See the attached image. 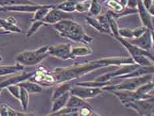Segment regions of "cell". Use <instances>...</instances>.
<instances>
[{
  "instance_id": "cell-28",
  "label": "cell",
  "mask_w": 154,
  "mask_h": 116,
  "mask_svg": "<svg viewBox=\"0 0 154 116\" xmlns=\"http://www.w3.org/2000/svg\"><path fill=\"white\" fill-rule=\"evenodd\" d=\"M105 5L112 9V11L115 13H119L125 9V6L122 5L119 1L116 0H108L105 3Z\"/></svg>"
},
{
  "instance_id": "cell-10",
  "label": "cell",
  "mask_w": 154,
  "mask_h": 116,
  "mask_svg": "<svg viewBox=\"0 0 154 116\" xmlns=\"http://www.w3.org/2000/svg\"><path fill=\"white\" fill-rule=\"evenodd\" d=\"M115 39L118 40L119 41H120V43L128 50V51L132 56V58L135 57V56H137L143 55L147 56L148 58L151 59L152 61H153V55H152L151 53H149V52L146 51V50H143L141 48L138 47V46L132 44V43H130L129 41H127L125 38H123L120 36H116Z\"/></svg>"
},
{
  "instance_id": "cell-42",
  "label": "cell",
  "mask_w": 154,
  "mask_h": 116,
  "mask_svg": "<svg viewBox=\"0 0 154 116\" xmlns=\"http://www.w3.org/2000/svg\"><path fill=\"white\" fill-rule=\"evenodd\" d=\"M3 61V57L2 56H0V62H2Z\"/></svg>"
},
{
  "instance_id": "cell-8",
  "label": "cell",
  "mask_w": 154,
  "mask_h": 116,
  "mask_svg": "<svg viewBox=\"0 0 154 116\" xmlns=\"http://www.w3.org/2000/svg\"><path fill=\"white\" fill-rule=\"evenodd\" d=\"M72 48V45L69 43L52 45L48 46V54L63 60L72 59L71 55Z\"/></svg>"
},
{
  "instance_id": "cell-26",
  "label": "cell",
  "mask_w": 154,
  "mask_h": 116,
  "mask_svg": "<svg viewBox=\"0 0 154 116\" xmlns=\"http://www.w3.org/2000/svg\"><path fill=\"white\" fill-rule=\"evenodd\" d=\"M61 84L62 85L58 86V87L54 90V92L52 97V102L54 100H55L56 98L60 97V96H62V94H64V93H66V92L69 91V89L72 88L71 84H69L68 82H66V83L63 82V83H61Z\"/></svg>"
},
{
  "instance_id": "cell-38",
  "label": "cell",
  "mask_w": 154,
  "mask_h": 116,
  "mask_svg": "<svg viewBox=\"0 0 154 116\" xmlns=\"http://www.w3.org/2000/svg\"><path fill=\"white\" fill-rule=\"evenodd\" d=\"M147 29H148V28H146V27H138V28H136L134 30H132L133 39L139 37V36H140L142 34L144 33V32Z\"/></svg>"
},
{
  "instance_id": "cell-22",
  "label": "cell",
  "mask_w": 154,
  "mask_h": 116,
  "mask_svg": "<svg viewBox=\"0 0 154 116\" xmlns=\"http://www.w3.org/2000/svg\"><path fill=\"white\" fill-rule=\"evenodd\" d=\"M89 105L88 104H87L83 99L80 98L78 96L71 95L69 96L68 102L66 103V107L68 108H80L83 106Z\"/></svg>"
},
{
  "instance_id": "cell-19",
  "label": "cell",
  "mask_w": 154,
  "mask_h": 116,
  "mask_svg": "<svg viewBox=\"0 0 154 116\" xmlns=\"http://www.w3.org/2000/svg\"><path fill=\"white\" fill-rule=\"evenodd\" d=\"M55 6L56 5H42L41 8H38L35 12V15L33 16V18L31 19V21L32 22L36 21H42L48 13L50 9L54 8Z\"/></svg>"
},
{
  "instance_id": "cell-30",
  "label": "cell",
  "mask_w": 154,
  "mask_h": 116,
  "mask_svg": "<svg viewBox=\"0 0 154 116\" xmlns=\"http://www.w3.org/2000/svg\"><path fill=\"white\" fill-rule=\"evenodd\" d=\"M89 11L93 16L97 17L99 15L102 11V6L98 2V0H92Z\"/></svg>"
},
{
  "instance_id": "cell-16",
  "label": "cell",
  "mask_w": 154,
  "mask_h": 116,
  "mask_svg": "<svg viewBox=\"0 0 154 116\" xmlns=\"http://www.w3.org/2000/svg\"><path fill=\"white\" fill-rule=\"evenodd\" d=\"M69 94H70L69 91L66 92L62 96H60V97L56 98L55 100L53 101V105L51 109V113H54V112L58 111L60 110V109H61L65 107L66 105V103L68 102L70 96Z\"/></svg>"
},
{
  "instance_id": "cell-36",
  "label": "cell",
  "mask_w": 154,
  "mask_h": 116,
  "mask_svg": "<svg viewBox=\"0 0 154 116\" xmlns=\"http://www.w3.org/2000/svg\"><path fill=\"white\" fill-rule=\"evenodd\" d=\"M142 3L146 9L148 10L149 14L152 16L154 15V5H153V0H143Z\"/></svg>"
},
{
  "instance_id": "cell-5",
  "label": "cell",
  "mask_w": 154,
  "mask_h": 116,
  "mask_svg": "<svg viewBox=\"0 0 154 116\" xmlns=\"http://www.w3.org/2000/svg\"><path fill=\"white\" fill-rule=\"evenodd\" d=\"M126 108H132L141 115H153V98L145 99H133L123 104Z\"/></svg>"
},
{
  "instance_id": "cell-43",
  "label": "cell",
  "mask_w": 154,
  "mask_h": 116,
  "mask_svg": "<svg viewBox=\"0 0 154 116\" xmlns=\"http://www.w3.org/2000/svg\"><path fill=\"white\" fill-rule=\"evenodd\" d=\"M2 89H3V88H0V94H1V93H2Z\"/></svg>"
},
{
  "instance_id": "cell-9",
  "label": "cell",
  "mask_w": 154,
  "mask_h": 116,
  "mask_svg": "<svg viewBox=\"0 0 154 116\" xmlns=\"http://www.w3.org/2000/svg\"><path fill=\"white\" fill-rule=\"evenodd\" d=\"M140 65L136 64H125L123 65L122 67H120L119 69L116 70L115 72H110L108 74H104L103 76H99V77L97 78L94 80L99 81V82H106L110 80L111 79H114L116 77H118L121 75H125L128 74V73L131 72L132 71H134L136 68L140 67Z\"/></svg>"
},
{
  "instance_id": "cell-17",
  "label": "cell",
  "mask_w": 154,
  "mask_h": 116,
  "mask_svg": "<svg viewBox=\"0 0 154 116\" xmlns=\"http://www.w3.org/2000/svg\"><path fill=\"white\" fill-rule=\"evenodd\" d=\"M21 87L25 88L29 94H38L42 91L41 85L31 80H25L18 84Z\"/></svg>"
},
{
  "instance_id": "cell-34",
  "label": "cell",
  "mask_w": 154,
  "mask_h": 116,
  "mask_svg": "<svg viewBox=\"0 0 154 116\" xmlns=\"http://www.w3.org/2000/svg\"><path fill=\"white\" fill-rule=\"evenodd\" d=\"M98 115V114H95V112L92 110L89 105L83 106V107L80 108L79 109V115L86 116V115Z\"/></svg>"
},
{
  "instance_id": "cell-2",
  "label": "cell",
  "mask_w": 154,
  "mask_h": 116,
  "mask_svg": "<svg viewBox=\"0 0 154 116\" xmlns=\"http://www.w3.org/2000/svg\"><path fill=\"white\" fill-rule=\"evenodd\" d=\"M53 27L62 37L73 41L83 42V44H89L93 41V38L87 34L83 27L71 19H62L53 24Z\"/></svg>"
},
{
  "instance_id": "cell-23",
  "label": "cell",
  "mask_w": 154,
  "mask_h": 116,
  "mask_svg": "<svg viewBox=\"0 0 154 116\" xmlns=\"http://www.w3.org/2000/svg\"><path fill=\"white\" fill-rule=\"evenodd\" d=\"M0 26H1L2 28L4 29L5 31H8L9 33H22V30L20 29L17 25L9 21L7 19H5L0 18Z\"/></svg>"
},
{
  "instance_id": "cell-1",
  "label": "cell",
  "mask_w": 154,
  "mask_h": 116,
  "mask_svg": "<svg viewBox=\"0 0 154 116\" xmlns=\"http://www.w3.org/2000/svg\"><path fill=\"white\" fill-rule=\"evenodd\" d=\"M134 63L132 57L105 58L95 60L85 64H75L66 68H56L52 72V74L56 80V83L61 84L88 74L95 69L111 65H124Z\"/></svg>"
},
{
  "instance_id": "cell-39",
  "label": "cell",
  "mask_w": 154,
  "mask_h": 116,
  "mask_svg": "<svg viewBox=\"0 0 154 116\" xmlns=\"http://www.w3.org/2000/svg\"><path fill=\"white\" fill-rule=\"evenodd\" d=\"M138 4V0H128L126 3V6L129 8L136 9Z\"/></svg>"
},
{
  "instance_id": "cell-33",
  "label": "cell",
  "mask_w": 154,
  "mask_h": 116,
  "mask_svg": "<svg viewBox=\"0 0 154 116\" xmlns=\"http://www.w3.org/2000/svg\"><path fill=\"white\" fill-rule=\"evenodd\" d=\"M90 0H87L82 2L78 3L75 5V11L79 13H84L88 11L90 8L91 3L89 2Z\"/></svg>"
},
{
  "instance_id": "cell-44",
  "label": "cell",
  "mask_w": 154,
  "mask_h": 116,
  "mask_svg": "<svg viewBox=\"0 0 154 116\" xmlns=\"http://www.w3.org/2000/svg\"><path fill=\"white\" fill-rule=\"evenodd\" d=\"M106 1H108V0H102V2H105Z\"/></svg>"
},
{
  "instance_id": "cell-12",
  "label": "cell",
  "mask_w": 154,
  "mask_h": 116,
  "mask_svg": "<svg viewBox=\"0 0 154 116\" xmlns=\"http://www.w3.org/2000/svg\"><path fill=\"white\" fill-rule=\"evenodd\" d=\"M130 42L146 51L151 49L153 45L151 30L148 29L143 34L138 38L133 39Z\"/></svg>"
},
{
  "instance_id": "cell-21",
  "label": "cell",
  "mask_w": 154,
  "mask_h": 116,
  "mask_svg": "<svg viewBox=\"0 0 154 116\" xmlns=\"http://www.w3.org/2000/svg\"><path fill=\"white\" fill-rule=\"evenodd\" d=\"M93 51L88 46H78V47H72L71 55L72 59L79 56H85L91 55Z\"/></svg>"
},
{
  "instance_id": "cell-40",
  "label": "cell",
  "mask_w": 154,
  "mask_h": 116,
  "mask_svg": "<svg viewBox=\"0 0 154 116\" xmlns=\"http://www.w3.org/2000/svg\"><path fill=\"white\" fill-rule=\"evenodd\" d=\"M127 1L128 0H119V2L121 3V4L124 6H126V3H127Z\"/></svg>"
},
{
  "instance_id": "cell-7",
  "label": "cell",
  "mask_w": 154,
  "mask_h": 116,
  "mask_svg": "<svg viewBox=\"0 0 154 116\" xmlns=\"http://www.w3.org/2000/svg\"><path fill=\"white\" fill-rule=\"evenodd\" d=\"M30 80L37 83L39 85L51 86L56 83V80L52 73H50L47 69L41 66L30 78Z\"/></svg>"
},
{
  "instance_id": "cell-41",
  "label": "cell",
  "mask_w": 154,
  "mask_h": 116,
  "mask_svg": "<svg viewBox=\"0 0 154 116\" xmlns=\"http://www.w3.org/2000/svg\"><path fill=\"white\" fill-rule=\"evenodd\" d=\"M72 1L74 2L76 4L78 3H79V2H84V1H87V0H72Z\"/></svg>"
},
{
  "instance_id": "cell-6",
  "label": "cell",
  "mask_w": 154,
  "mask_h": 116,
  "mask_svg": "<svg viewBox=\"0 0 154 116\" xmlns=\"http://www.w3.org/2000/svg\"><path fill=\"white\" fill-rule=\"evenodd\" d=\"M69 92L71 95L78 96L83 99H87L93 98L101 94L103 89L98 87H88L78 85L71 88Z\"/></svg>"
},
{
  "instance_id": "cell-20",
  "label": "cell",
  "mask_w": 154,
  "mask_h": 116,
  "mask_svg": "<svg viewBox=\"0 0 154 116\" xmlns=\"http://www.w3.org/2000/svg\"><path fill=\"white\" fill-rule=\"evenodd\" d=\"M29 114L25 113L15 111L5 103L0 105V115L1 116H19V115H28Z\"/></svg>"
},
{
  "instance_id": "cell-4",
  "label": "cell",
  "mask_w": 154,
  "mask_h": 116,
  "mask_svg": "<svg viewBox=\"0 0 154 116\" xmlns=\"http://www.w3.org/2000/svg\"><path fill=\"white\" fill-rule=\"evenodd\" d=\"M48 45L43 46L35 51H24L16 56V61L23 66L36 65L41 63L48 54Z\"/></svg>"
},
{
  "instance_id": "cell-13",
  "label": "cell",
  "mask_w": 154,
  "mask_h": 116,
  "mask_svg": "<svg viewBox=\"0 0 154 116\" xmlns=\"http://www.w3.org/2000/svg\"><path fill=\"white\" fill-rule=\"evenodd\" d=\"M38 4H20L9 6H4L0 8V11H17V12H35L41 7Z\"/></svg>"
},
{
  "instance_id": "cell-15",
  "label": "cell",
  "mask_w": 154,
  "mask_h": 116,
  "mask_svg": "<svg viewBox=\"0 0 154 116\" xmlns=\"http://www.w3.org/2000/svg\"><path fill=\"white\" fill-rule=\"evenodd\" d=\"M137 11H138L140 17L141 19V21L142 23L146 27L150 30L153 31V23L151 19V15L148 11V10L146 9V8L143 5L142 0H138V4H137Z\"/></svg>"
},
{
  "instance_id": "cell-32",
  "label": "cell",
  "mask_w": 154,
  "mask_h": 116,
  "mask_svg": "<svg viewBox=\"0 0 154 116\" xmlns=\"http://www.w3.org/2000/svg\"><path fill=\"white\" fill-rule=\"evenodd\" d=\"M45 25H46L45 23L42 21H33L32 25L29 29L27 33H26V36H27V37H30V36H31L32 35H34L35 33L38 31L41 26Z\"/></svg>"
},
{
  "instance_id": "cell-25",
  "label": "cell",
  "mask_w": 154,
  "mask_h": 116,
  "mask_svg": "<svg viewBox=\"0 0 154 116\" xmlns=\"http://www.w3.org/2000/svg\"><path fill=\"white\" fill-rule=\"evenodd\" d=\"M75 5L76 3L72 0H66L60 4L56 5V8L64 12L70 13L75 11Z\"/></svg>"
},
{
  "instance_id": "cell-14",
  "label": "cell",
  "mask_w": 154,
  "mask_h": 116,
  "mask_svg": "<svg viewBox=\"0 0 154 116\" xmlns=\"http://www.w3.org/2000/svg\"><path fill=\"white\" fill-rule=\"evenodd\" d=\"M35 72H29V73H23L21 74L14 75L12 76L11 77L4 80L3 82L0 83V88H5L8 87L9 86L11 85H15L18 84L23 81H25L26 80L30 79L32 76L34 75Z\"/></svg>"
},
{
  "instance_id": "cell-45",
  "label": "cell",
  "mask_w": 154,
  "mask_h": 116,
  "mask_svg": "<svg viewBox=\"0 0 154 116\" xmlns=\"http://www.w3.org/2000/svg\"><path fill=\"white\" fill-rule=\"evenodd\" d=\"M0 28H2V27H1V26H0Z\"/></svg>"
},
{
  "instance_id": "cell-18",
  "label": "cell",
  "mask_w": 154,
  "mask_h": 116,
  "mask_svg": "<svg viewBox=\"0 0 154 116\" xmlns=\"http://www.w3.org/2000/svg\"><path fill=\"white\" fill-rule=\"evenodd\" d=\"M24 70V66L17 63L12 66H0V76L13 74Z\"/></svg>"
},
{
  "instance_id": "cell-27",
  "label": "cell",
  "mask_w": 154,
  "mask_h": 116,
  "mask_svg": "<svg viewBox=\"0 0 154 116\" xmlns=\"http://www.w3.org/2000/svg\"><path fill=\"white\" fill-rule=\"evenodd\" d=\"M19 100L21 102V105L24 111H26L28 108L29 102V93L25 88L20 86V96Z\"/></svg>"
},
{
  "instance_id": "cell-29",
  "label": "cell",
  "mask_w": 154,
  "mask_h": 116,
  "mask_svg": "<svg viewBox=\"0 0 154 116\" xmlns=\"http://www.w3.org/2000/svg\"><path fill=\"white\" fill-rule=\"evenodd\" d=\"M20 4H36L31 0H0V6H9Z\"/></svg>"
},
{
  "instance_id": "cell-24",
  "label": "cell",
  "mask_w": 154,
  "mask_h": 116,
  "mask_svg": "<svg viewBox=\"0 0 154 116\" xmlns=\"http://www.w3.org/2000/svg\"><path fill=\"white\" fill-rule=\"evenodd\" d=\"M85 19H86V21L88 22V24L93 27L94 29H95L97 31H98L99 32L102 33H107V34L112 36V35L101 25V23L99 22L97 19L91 17H85Z\"/></svg>"
},
{
  "instance_id": "cell-35",
  "label": "cell",
  "mask_w": 154,
  "mask_h": 116,
  "mask_svg": "<svg viewBox=\"0 0 154 116\" xmlns=\"http://www.w3.org/2000/svg\"><path fill=\"white\" fill-rule=\"evenodd\" d=\"M6 88L8 89L9 92L11 93V94L14 96L15 98L17 99H19V96H20V86L18 84L15 85H11L9 86Z\"/></svg>"
},
{
  "instance_id": "cell-11",
  "label": "cell",
  "mask_w": 154,
  "mask_h": 116,
  "mask_svg": "<svg viewBox=\"0 0 154 116\" xmlns=\"http://www.w3.org/2000/svg\"><path fill=\"white\" fill-rule=\"evenodd\" d=\"M69 17H71V15L68 14L66 12L61 11L56 8H51L48 13L45 17V18L42 20L45 24H55L62 19H67Z\"/></svg>"
},
{
  "instance_id": "cell-37",
  "label": "cell",
  "mask_w": 154,
  "mask_h": 116,
  "mask_svg": "<svg viewBox=\"0 0 154 116\" xmlns=\"http://www.w3.org/2000/svg\"><path fill=\"white\" fill-rule=\"evenodd\" d=\"M119 35L123 38H133V33L132 30L128 29H119Z\"/></svg>"
},
{
  "instance_id": "cell-31",
  "label": "cell",
  "mask_w": 154,
  "mask_h": 116,
  "mask_svg": "<svg viewBox=\"0 0 154 116\" xmlns=\"http://www.w3.org/2000/svg\"><path fill=\"white\" fill-rule=\"evenodd\" d=\"M107 15H108L109 17V27H110V29L111 31L112 35L115 38H116V36H119V26L117 25L116 22L115 21V18H113L112 17L110 16L109 14L107 13Z\"/></svg>"
},
{
  "instance_id": "cell-3",
  "label": "cell",
  "mask_w": 154,
  "mask_h": 116,
  "mask_svg": "<svg viewBox=\"0 0 154 116\" xmlns=\"http://www.w3.org/2000/svg\"><path fill=\"white\" fill-rule=\"evenodd\" d=\"M153 78V74H146L137 77L126 78V80L119 83L116 85H107L103 86V90L109 91L111 92L116 90H135L140 86L148 83L152 80Z\"/></svg>"
}]
</instances>
